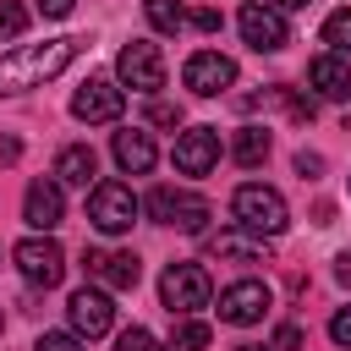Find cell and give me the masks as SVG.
<instances>
[{
    "mask_svg": "<svg viewBox=\"0 0 351 351\" xmlns=\"http://www.w3.org/2000/svg\"><path fill=\"white\" fill-rule=\"evenodd\" d=\"M82 38H44V44H16L0 55V93H27L44 88L49 77H60L77 60Z\"/></svg>",
    "mask_w": 351,
    "mask_h": 351,
    "instance_id": "obj_1",
    "label": "cell"
},
{
    "mask_svg": "<svg viewBox=\"0 0 351 351\" xmlns=\"http://www.w3.org/2000/svg\"><path fill=\"white\" fill-rule=\"evenodd\" d=\"M230 214H236V225H241V230H252V236H280V230L291 225V208H285V197H280L274 186H263V181H247V186H236V197H230Z\"/></svg>",
    "mask_w": 351,
    "mask_h": 351,
    "instance_id": "obj_2",
    "label": "cell"
},
{
    "mask_svg": "<svg viewBox=\"0 0 351 351\" xmlns=\"http://www.w3.org/2000/svg\"><path fill=\"white\" fill-rule=\"evenodd\" d=\"M208 296H214V280H208L203 263H170L159 274V302L170 307V318H186V313L208 307Z\"/></svg>",
    "mask_w": 351,
    "mask_h": 351,
    "instance_id": "obj_3",
    "label": "cell"
},
{
    "mask_svg": "<svg viewBox=\"0 0 351 351\" xmlns=\"http://www.w3.org/2000/svg\"><path fill=\"white\" fill-rule=\"evenodd\" d=\"M137 214H143V203H137V192H132L126 181H93V192H88V219H93L104 236L132 230Z\"/></svg>",
    "mask_w": 351,
    "mask_h": 351,
    "instance_id": "obj_4",
    "label": "cell"
},
{
    "mask_svg": "<svg viewBox=\"0 0 351 351\" xmlns=\"http://www.w3.org/2000/svg\"><path fill=\"white\" fill-rule=\"evenodd\" d=\"M148 214L159 225H176V230H203L214 208H208V197H197L186 186H154L148 192Z\"/></svg>",
    "mask_w": 351,
    "mask_h": 351,
    "instance_id": "obj_5",
    "label": "cell"
},
{
    "mask_svg": "<svg viewBox=\"0 0 351 351\" xmlns=\"http://www.w3.org/2000/svg\"><path fill=\"white\" fill-rule=\"evenodd\" d=\"M16 269H22V280L27 285H60V274H66V252H60V241L44 230V236H27V241H16Z\"/></svg>",
    "mask_w": 351,
    "mask_h": 351,
    "instance_id": "obj_6",
    "label": "cell"
},
{
    "mask_svg": "<svg viewBox=\"0 0 351 351\" xmlns=\"http://www.w3.org/2000/svg\"><path fill=\"white\" fill-rule=\"evenodd\" d=\"M236 27H241V38H247L258 55H274V49H285V44H291L285 11H274V5H263V0H247V5H241V16H236Z\"/></svg>",
    "mask_w": 351,
    "mask_h": 351,
    "instance_id": "obj_7",
    "label": "cell"
},
{
    "mask_svg": "<svg viewBox=\"0 0 351 351\" xmlns=\"http://www.w3.org/2000/svg\"><path fill=\"white\" fill-rule=\"evenodd\" d=\"M115 71H121V82L137 88V93L165 88V55H159V44H148V38H132V44L115 55Z\"/></svg>",
    "mask_w": 351,
    "mask_h": 351,
    "instance_id": "obj_8",
    "label": "cell"
},
{
    "mask_svg": "<svg viewBox=\"0 0 351 351\" xmlns=\"http://www.w3.org/2000/svg\"><path fill=\"white\" fill-rule=\"evenodd\" d=\"M121 110H126V93H121L115 82H104V77H88V82L71 93V115H77V121H88V126L121 121Z\"/></svg>",
    "mask_w": 351,
    "mask_h": 351,
    "instance_id": "obj_9",
    "label": "cell"
},
{
    "mask_svg": "<svg viewBox=\"0 0 351 351\" xmlns=\"http://www.w3.org/2000/svg\"><path fill=\"white\" fill-rule=\"evenodd\" d=\"M66 318H71V329H77L82 340H99V335L115 324L110 291H104V285H82V291H71V302H66Z\"/></svg>",
    "mask_w": 351,
    "mask_h": 351,
    "instance_id": "obj_10",
    "label": "cell"
},
{
    "mask_svg": "<svg viewBox=\"0 0 351 351\" xmlns=\"http://www.w3.org/2000/svg\"><path fill=\"white\" fill-rule=\"evenodd\" d=\"M269 285L263 280H236V285H225L219 291V318L225 324H236V329H247V324H258L263 313H269Z\"/></svg>",
    "mask_w": 351,
    "mask_h": 351,
    "instance_id": "obj_11",
    "label": "cell"
},
{
    "mask_svg": "<svg viewBox=\"0 0 351 351\" xmlns=\"http://www.w3.org/2000/svg\"><path fill=\"white\" fill-rule=\"evenodd\" d=\"M181 82H186L192 93H203V99H214V93H225V88L236 82V60H230V55H219V49H197V55L186 60V71H181Z\"/></svg>",
    "mask_w": 351,
    "mask_h": 351,
    "instance_id": "obj_12",
    "label": "cell"
},
{
    "mask_svg": "<svg viewBox=\"0 0 351 351\" xmlns=\"http://www.w3.org/2000/svg\"><path fill=\"white\" fill-rule=\"evenodd\" d=\"M170 159H176L181 176H208V170L219 165V132H214V126H192V132H181Z\"/></svg>",
    "mask_w": 351,
    "mask_h": 351,
    "instance_id": "obj_13",
    "label": "cell"
},
{
    "mask_svg": "<svg viewBox=\"0 0 351 351\" xmlns=\"http://www.w3.org/2000/svg\"><path fill=\"white\" fill-rule=\"evenodd\" d=\"M82 269H88V280H93V285H104V291H132V285H137V274H143L137 252H88V258H82Z\"/></svg>",
    "mask_w": 351,
    "mask_h": 351,
    "instance_id": "obj_14",
    "label": "cell"
},
{
    "mask_svg": "<svg viewBox=\"0 0 351 351\" xmlns=\"http://www.w3.org/2000/svg\"><path fill=\"white\" fill-rule=\"evenodd\" d=\"M22 219L33 230H55L66 219V197H60V181H33L27 197H22Z\"/></svg>",
    "mask_w": 351,
    "mask_h": 351,
    "instance_id": "obj_15",
    "label": "cell"
},
{
    "mask_svg": "<svg viewBox=\"0 0 351 351\" xmlns=\"http://www.w3.org/2000/svg\"><path fill=\"white\" fill-rule=\"evenodd\" d=\"M307 82L318 88V99H351V60L346 55H318L307 66Z\"/></svg>",
    "mask_w": 351,
    "mask_h": 351,
    "instance_id": "obj_16",
    "label": "cell"
},
{
    "mask_svg": "<svg viewBox=\"0 0 351 351\" xmlns=\"http://www.w3.org/2000/svg\"><path fill=\"white\" fill-rule=\"evenodd\" d=\"M154 159H159V148H154V137L148 132H115V165L126 170V176H148L154 170Z\"/></svg>",
    "mask_w": 351,
    "mask_h": 351,
    "instance_id": "obj_17",
    "label": "cell"
},
{
    "mask_svg": "<svg viewBox=\"0 0 351 351\" xmlns=\"http://www.w3.org/2000/svg\"><path fill=\"white\" fill-rule=\"evenodd\" d=\"M93 176H99V159H93L88 143H71V148L55 154V181L60 186H93Z\"/></svg>",
    "mask_w": 351,
    "mask_h": 351,
    "instance_id": "obj_18",
    "label": "cell"
},
{
    "mask_svg": "<svg viewBox=\"0 0 351 351\" xmlns=\"http://www.w3.org/2000/svg\"><path fill=\"white\" fill-rule=\"evenodd\" d=\"M214 252H219V258H236V263H269L263 236H252V230H241V225L219 230V236H214Z\"/></svg>",
    "mask_w": 351,
    "mask_h": 351,
    "instance_id": "obj_19",
    "label": "cell"
},
{
    "mask_svg": "<svg viewBox=\"0 0 351 351\" xmlns=\"http://www.w3.org/2000/svg\"><path fill=\"white\" fill-rule=\"evenodd\" d=\"M230 159H236L241 170L263 165V159H269V132H263V126H241V132L230 137Z\"/></svg>",
    "mask_w": 351,
    "mask_h": 351,
    "instance_id": "obj_20",
    "label": "cell"
},
{
    "mask_svg": "<svg viewBox=\"0 0 351 351\" xmlns=\"http://www.w3.org/2000/svg\"><path fill=\"white\" fill-rule=\"evenodd\" d=\"M143 16L154 33H181L186 27V5L181 0H143Z\"/></svg>",
    "mask_w": 351,
    "mask_h": 351,
    "instance_id": "obj_21",
    "label": "cell"
},
{
    "mask_svg": "<svg viewBox=\"0 0 351 351\" xmlns=\"http://www.w3.org/2000/svg\"><path fill=\"white\" fill-rule=\"evenodd\" d=\"M214 335H208V324L197 318V313H186V318H176V335H170V351H203Z\"/></svg>",
    "mask_w": 351,
    "mask_h": 351,
    "instance_id": "obj_22",
    "label": "cell"
},
{
    "mask_svg": "<svg viewBox=\"0 0 351 351\" xmlns=\"http://www.w3.org/2000/svg\"><path fill=\"white\" fill-rule=\"evenodd\" d=\"M324 44H329V55H346V60H351V5H346V11H329Z\"/></svg>",
    "mask_w": 351,
    "mask_h": 351,
    "instance_id": "obj_23",
    "label": "cell"
},
{
    "mask_svg": "<svg viewBox=\"0 0 351 351\" xmlns=\"http://www.w3.org/2000/svg\"><path fill=\"white\" fill-rule=\"evenodd\" d=\"M22 27H27V11H22L16 0H0V44L22 38Z\"/></svg>",
    "mask_w": 351,
    "mask_h": 351,
    "instance_id": "obj_24",
    "label": "cell"
},
{
    "mask_svg": "<svg viewBox=\"0 0 351 351\" xmlns=\"http://www.w3.org/2000/svg\"><path fill=\"white\" fill-rule=\"evenodd\" d=\"M115 351H170V346H159L143 324H132V329H121V335H115Z\"/></svg>",
    "mask_w": 351,
    "mask_h": 351,
    "instance_id": "obj_25",
    "label": "cell"
},
{
    "mask_svg": "<svg viewBox=\"0 0 351 351\" xmlns=\"http://www.w3.org/2000/svg\"><path fill=\"white\" fill-rule=\"evenodd\" d=\"M148 121H154V126H181V104L154 99V104H148Z\"/></svg>",
    "mask_w": 351,
    "mask_h": 351,
    "instance_id": "obj_26",
    "label": "cell"
},
{
    "mask_svg": "<svg viewBox=\"0 0 351 351\" xmlns=\"http://www.w3.org/2000/svg\"><path fill=\"white\" fill-rule=\"evenodd\" d=\"M33 351H82V335H38Z\"/></svg>",
    "mask_w": 351,
    "mask_h": 351,
    "instance_id": "obj_27",
    "label": "cell"
},
{
    "mask_svg": "<svg viewBox=\"0 0 351 351\" xmlns=\"http://www.w3.org/2000/svg\"><path fill=\"white\" fill-rule=\"evenodd\" d=\"M329 340H335V346H351V307H340V313L329 318Z\"/></svg>",
    "mask_w": 351,
    "mask_h": 351,
    "instance_id": "obj_28",
    "label": "cell"
},
{
    "mask_svg": "<svg viewBox=\"0 0 351 351\" xmlns=\"http://www.w3.org/2000/svg\"><path fill=\"white\" fill-rule=\"evenodd\" d=\"M186 22H192L197 33H214V27H219V11H214V5H197V11H186Z\"/></svg>",
    "mask_w": 351,
    "mask_h": 351,
    "instance_id": "obj_29",
    "label": "cell"
},
{
    "mask_svg": "<svg viewBox=\"0 0 351 351\" xmlns=\"http://www.w3.org/2000/svg\"><path fill=\"white\" fill-rule=\"evenodd\" d=\"M302 346V329L296 324H280V335H274V351H296Z\"/></svg>",
    "mask_w": 351,
    "mask_h": 351,
    "instance_id": "obj_30",
    "label": "cell"
},
{
    "mask_svg": "<svg viewBox=\"0 0 351 351\" xmlns=\"http://www.w3.org/2000/svg\"><path fill=\"white\" fill-rule=\"evenodd\" d=\"M335 280H340V285H346V291H351V247H346V252H340V258H335Z\"/></svg>",
    "mask_w": 351,
    "mask_h": 351,
    "instance_id": "obj_31",
    "label": "cell"
},
{
    "mask_svg": "<svg viewBox=\"0 0 351 351\" xmlns=\"http://www.w3.org/2000/svg\"><path fill=\"white\" fill-rule=\"evenodd\" d=\"M71 5H77V0H38L44 16H71Z\"/></svg>",
    "mask_w": 351,
    "mask_h": 351,
    "instance_id": "obj_32",
    "label": "cell"
},
{
    "mask_svg": "<svg viewBox=\"0 0 351 351\" xmlns=\"http://www.w3.org/2000/svg\"><path fill=\"white\" fill-rule=\"evenodd\" d=\"M296 170H302V176H318L324 159H318V154H296Z\"/></svg>",
    "mask_w": 351,
    "mask_h": 351,
    "instance_id": "obj_33",
    "label": "cell"
},
{
    "mask_svg": "<svg viewBox=\"0 0 351 351\" xmlns=\"http://www.w3.org/2000/svg\"><path fill=\"white\" fill-rule=\"evenodd\" d=\"M16 154H22V143H16V137H0V159H5V165H11V159H16Z\"/></svg>",
    "mask_w": 351,
    "mask_h": 351,
    "instance_id": "obj_34",
    "label": "cell"
},
{
    "mask_svg": "<svg viewBox=\"0 0 351 351\" xmlns=\"http://www.w3.org/2000/svg\"><path fill=\"white\" fill-rule=\"evenodd\" d=\"M263 5H274V11H302L307 0H263Z\"/></svg>",
    "mask_w": 351,
    "mask_h": 351,
    "instance_id": "obj_35",
    "label": "cell"
},
{
    "mask_svg": "<svg viewBox=\"0 0 351 351\" xmlns=\"http://www.w3.org/2000/svg\"><path fill=\"white\" fill-rule=\"evenodd\" d=\"M236 351H274V346H236Z\"/></svg>",
    "mask_w": 351,
    "mask_h": 351,
    "instance_id": "obj_36",
    "label": "cell"
}]
</instances>
